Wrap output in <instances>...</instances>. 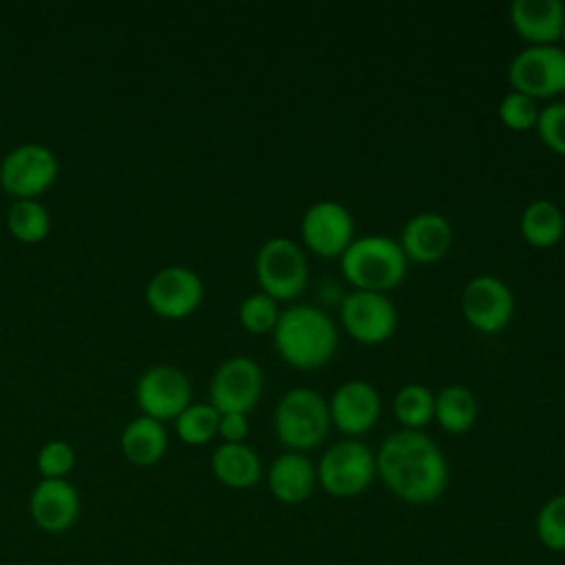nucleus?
Listing matches in <instances>:
<instances>
[{"label": "nucleus", "instance_id": "nucleus-16", "mask_svg": "<svg viewBox=\"0 0 565 565\" xmlns=\"http://www.w3.org/2000/svg\"><path fill=\"white\" fill-rule=\"evenodd\" d=\"M399 247L408 263L433 265L439 263L452 247V227L439 212H419L411 216L399 236Z\"/></svg>", "mask_w": 565, "mask_h": 565}, {"label": "nucleus", "instance_id": "nucleus-10", "mask_svg": "<svg viewBox=\"0 0 565 565\" xmlns=\"http://www.w3.org/2000/svg\"><path fill=\"white\" fill-rule=\"evenodd\" d=\"M263 388L260 366L247 355H234L216 366L210 380V404L218 413L249 415L260 402Z\"/></svg>", "mask_w": 565, "mask_h": 565}, {"label": "nucleus", "instance_id": "nucleus-2", "mask_svg": "<svg viewBox=\"0 0 565 565\" xmlns=\"http://www.w3.org/2000/svg\"><path fill=\"white\" fill-rule=\"evenodd\" d=\"M271 333L278 355L300 371L324 366L338 351L335 322L313 305L282 309Z\"/></svg>", "mask_w": 565, "mask_h": 565}, {"label": "nucleus", "instance_id": "nucleus-13", "mask_svg": "<svg viewBox=\"0 0 565 565\" xmlns=\"http://www.w3.org/2000/svg\"><path fill=\"white\" fill-rule=\"evenodd\" d=\"M135 399L141 415L159 422L177 419L192 404L190 380L174 364L148 366L137 380Z\"/></svg>", "mask_w": 565, "mask_h": 565}, {"label": "nucleus", "instance_id": "nucleus-20", "mask_svg": "<svg viewBox=\"0 0 565 565\" xmlns=\"http://www.w3.org/2000/svg\"><path fill=\"white\" fill-rule=\"evenodd\" d=\"M210 468L216 481H221L232 490H249L263 477L260 457L245 441L216 446L210 459Z\"/></svg>", "mask_w": 565, "mask_h": 565}, {"label": "nucleus", "instance_id": "nucleus-8", "mask_svg": "<svg viewBox=\"0 0 565 565\" xmlns=\"http://www.w3.org/2000/svg\"><path fill=\"white\" fill-rule=\"evenodd\" d=\"M57 177L55 152L38 141L18 143L0 161V185L13 199H35Z\"/></svg>", "mask_w": 565, "mask_h": 565}, {"label": "nucleus", "instance_id": "nucleus-29", "mask_svg": "<svg viewBox=\"0 0 565 565\" xmlns=\"http://www.w3.org/2000/svg\"><path fill=\"white\" fill-rule=\"evenodd\" d=\"M539 104L536 99L521 95L516 90H510L508 95H503V99L497 106V115L501 119V124L514 132H525L532 130L539 121Z\"/></svg>", "mask_w": 565, "mask_h": 565}, {"label": "nucleus", "instance_id": "nucleus-33", "mask_svg": "<svg viewBox=\"0 0 565 565\" xmlns=\"http://www.w3.org/2000/svg\"><path fill=\"white\" fill-rule=\"evenodd\" d=\"M561 42L565 44V22H563V29H561Z\"/></svg>", "mask_w": 565, "mask_h": 565}, {"label": "nucleus", "instance_id": "nucleus-23", "mask_svg": "<svg viewBox=\"0 0 565 565\" xmlns=\"http://www.w3.org/2000/svg\"><path fill=\"white\" fill-rule=\"evenodd\" d=\"M479 415L475 393L463 384H448L435 393V422L448 435L468 433Z\"/></svg>", "mask_w": 565, "mask_h": 565}, {"label": "nucleus", "instance_id": "nucleus-34", "mask_svg": "<svg viewBox=\"0 0 565 565\" xmlns=\"http://www.w3.org/2000/svg\"><path fill=\"white\" fill-rule=\"evenodd\" d=\"M561 97H563V99H561V102H563V104H565V86H563V90H561Z\"/></svg>", "mask_w": 565, "mask_h": 565}, {"label": "nucleus", "instance_id": "nucleus-27", "mask_svg": "<svg viewBox=\"0 0 565 565\" xmlns=\"http://www.w3.org/2000/svg\"><path fill=\"white\" fill-rule=\"evenodd\" d=\"M536 539L550 552H565V492L550 497L536 512Z\"/></svg>", "mask_w": 565, "mask_h": 565}, {"label": "nucleus", "instance_id": "nucleus-19", "mask_svg": "<svg viewBox=\"0 0 565 565\" xmlns=\"http://www.w3.org/2000/svg\"><path fill=\"white\" fill-rule=\"evenodd\" d=\"M267 486L274 499L285 505L305 503L318 486L316 466L305 452L285 450L269 466Z\"/></svg>", "mask_w": 565, "mask_h": 565}, {"label": "nucleus", "instance_id": "nucleus-7", "mask_svg": "<svg viewBox=\"0 0 565 565\" xmlns=\"http://www.w3.org/2000/svg\"><path fill=\"white\" fill-rule=\"evenodd\" d=\"M512 90L532 99H552L565 86V49L558 44L525 46L508 66Z\"/></svg>", "mask_w": 565, "mask_h": 565}, {"label": "nucleus", "instance_id": "nucleus-4", "mask_svg": "<svg viewBox=\"0 0 565 565\" xmlns=\"http://www.w3.org/2000/svg\"><path fill=\"white\" fill-rule=\"evenodd\" d=\"M331 430L327 399L309 386L289 388L274 408L276 439L291 452L318 448Z\"/></svg>", "mask_w": 565, "mask_h": 565}, {"label": "nucleus", "instance_id": "nucleus-18", "mask_svg": "<svg viewBox=\"0 0 565 565\" xmlns=\"http://www.w3.org/2000/svg\"><path fill=\"white\" fill-rule=\"evenodd\" d=\"M565 22L561 0H514L510 4V24L527 46L556 44Z\"/></svg>", "mask_w": 565, "mask_h": 565}, {"label": "nucleus", "instance_id": "nucleus-17", "mask_svg": "<svg viewBox=\"0 0 565 565\" xmlns=\"http://www.w3.org/2000/svg\"><path fill=\"white\" fill-rule=\"evenodd\" d=\"M29 514L44 532H66L79 516V494L66 479H42L31 490Z\"/></svg>", "mask_w": 565, "mask_h": 565}, {"label": "nucleus", "instance_id": "nucleus-11", "mask_svg": "<svg viewBox=\"0 0 565 565\" xmlns=\"http://www.w3.org/2000/svg\"><path fill=\"white\" fill-rule=\"evenodd\" d=\"M340 322L351 340L375 347L395 333L397 309L386 294L353 289L342 298Z\"/></svg>", "mask_w": 565, "mask_h": 565}, {"label": "nucleus", "instance_id": "nucleus-6", "mask_svg": "<svg viewBox=\"0 0 565 565\" xmlns=\"http://www.w3.org/2000/svg\"><path fill=\"white\" fill-rule=\"evenodd\" d=\"M254 274L263 294L276 302L294 300L305 291L309 280L305 249L287 236H271L256 252Z\"/></svg>", "mask_w": 565, "mask_h": 565}, {"label": "nucleus", "instance_id": "nucleus-5", "mask_svg": "<svg viewBox=\"0 0 565 565\" xmlns=\"http://www.w3.org/2000/svg\"><path fill=\"white\" fill-rule=\"evenodd\" d=\"M316 477L318 486L335 499L358 497L377 477L375 452L360 439L335 441L322 452Z\"/></svg>", "mask_w": 565, "mask_h": 565}, {"label": "nucleus", "instance_id": "nucleus-25", "mask_svg": "<svg viewBox=\"0 0 565 565\" xmlns=\"http://www.w3.org/2000/svg\"><path fill=\"white\" fill-rule=\"evenodd\" d=\"M9 232L22 243H38L51 230L49 210L38 199H15L7 212Z\"/></svg>", "mask_w": 565, "mask_h": 565}, {"label": "nucleus", "instance_id": "nucleus-21", "mask_svg": "<svg viewBox=\"0 0 565 565\" xmlns=\"http://www.w3.org/2000/svg\"><path fill=\"white\" fill-rule=\"evenodd\" d=\"M119 446L124 457L132 466H139V468L154 466L168 448V433L163 428V422L152 419L148 415H139L130 419L121 430Z\"/></svg>", "mask_w": 565, "mask_h": 565}, {"label": "nucleus", "instance_id": "nucleus-28", "mask_svg": "<svg viewBox=\"0 0 565 565\" xmlns=\"http://www.w3.org/2000/svg\"><path fill=\"white\" fill-rule=\"evenodd\" d=\"M278 316H280L278 302L263 291L245 296L238 305V322L245 331L254 335L271 333L278 322Z\"/></svg>", "mask_w": 565, "mask_h": 565}, {"label": "nucleus", "instance_id": "nucleus-31", "mask_svg": "<svg viewBox=\"0 0 565 565\" xmlns=\"http://www.w3.org/2000/svg\"><path fill=\"white\" fill-rule=\"evenodd\" d=\"M35 461L42 479H66L75 466V450L62 439H51L40 448Z\"/></svg>", "mask_w": 565, "mask_h": 565}, {"label": "nucleus", "instance_id": "nucleus-30", "mask_svg": "<svg viewBox=\"0 0 565 565\" xmlns=\"http://www.w3.org/2000/svg\"><path fill=\"white\" fill-rule=\"evenodd\" d=\"M534 130L545 148H550L554 154L565 157V104L563 102H552L543 106Z\"/></svg>", "mask_w": 565, "mask_h": 565}, {"label": "nucleus", "instance_id": "nucleus-15", "mask_svg": "<svg viewBox=\"0 0 565 565\" xmlns=\"http://www.w3.org/2000/svg\"><path fill=\"white\" fill-rule=\"evenodd\" d=\"M327 404L331 426H335L347 439H358L373 430L382 415V397L366 380H349L340 384Z\"/></svg>", "mask_w": 565, "mask_h": 565}, {"label": "nucleus", "instance_id": "nucleus-3", "mask_svg": "<svg viewBox=\"0 0 565 565\" xmlns=\"http://www.w3.org/2000/svg\"><path fill=\"white\" fill-rule=\"evenodd\" d=\"M340 271L358 291L386 294L404 282L408 258L395 238L366 234L362 238H353L340 256Z\"/></svg>", "mask_w": 565, "mask_h": 565}, {"label": "nucleus", "instance_id": "nucleus-26", "mask_svg": "<svg viewBox=\"0 0 565 565\" xmlns=\"http://www.w3.org/2000/svg\"><path fill=\"white\" fill-rule=\"evenodd\" d=\"M174 422L179 439L188 446H203L218 435V411L212 404H190Z\"/></svg>", "mask_w": 565, "mask_h": 565}, {"label": "nucleus", "instance_id": "nucleus-22", "mask_svg": "<svg viewBox=\"0 0 565 565\" xmlns=\"http://www.w3.org/2000/svg\"><path fill=\"white\" fill-rule=\"evenodd\" d=\"M519 230L523 241L534 249H550L565 234V216L550 199H536L521 212Z\"/></svg>", "mask_w": 565, "mask_h": 565}, {"label": "nucleus", "instance_id": "nucleus-14", "mask_svg": "<svg viewBox=\"0 0 565 565\" xmlns=\"http://www.w3.org/2000/svg\"><path fill=\"white\" fill-rule=\"evenodd\" d=\"M146 302L159 318H188L203 302V280L185 265L161 267L146 285Z\"/></svg>", "mask_w": 565, "mask_h": 565}, {"label": "nucleus", "instance_id": "nucleus-1", "mask_svg": "<svg viewBox=\"0 0 565 565\" xmlns=\"http://www.w3.org/2000/svg\"><path fill=\"white\" fill-rule=\"evenodd\" d=\"M382 483L411 505L435 503L448 486V463L441 448L424 430L391 433L375 452Z\"/></svg>", "mask_w": 565, "mask_h": 565}, {"label": "nucleus", "instance_id": "nucleus-12", "mask_svg": "<svg viewBox=\"0 0 565 565\" xmlns=\"http://www.w3.org/2000/svg\"><path fill=\"white\" fill-rule=\"evenodd\" d=\"M461 316L479 333H499L512 322L514 294L497 276H475L461 291Z\"/></svg>", "mask_w": 565, "mask_h": 565}, {"label": "nucleus", "instance_id": "nucleus-24", "mask_svg": "<svg viewBox=\"0 0 565 565\" xmlns=\"http://www.w3.org/2000/svg\"><path fill=\"white\" fill-rule=\"evenodd\" d=\"M393 415L404 430H424L435 419V393L419 382L404 384L393 397Z\"/></svg>", "mask_w": 565, "mask_h": 565}, {"label": "nucleus", "instance_id": "nucleus-9", "mask_svg": "<svg viewBox=\"0 0 565 565\" xmlns=\"http://www.w3.org/2000/svg\"><path fill=\"white\" fill-rule=\"evenodd\" d=\"M355 221L347 205L333 199L311 203L300 218L302 247L320 258H340L353 243Z\"/></svg>", "mask_w": 565, "mask_h": 565}, {"label": "nucleus", "instance_id": "nucleus-32", "mask_svg": "<svg viewBox=\"0 0 565 565\" xmlns=\"http://www.w3.org/2000/svg\"><path fill=\"white\" fill-rule=\"evenodd\" d=\"M249 435V419L243 413H218V437L223 444H243Z\"/></svg>", "mask_w": 565, "mask_h": 565}]
</instances>
